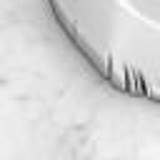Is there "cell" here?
<instances>
[{
	"mask_svg": "<svg viewBox=\"0 0 160 160\" xmlns=\"http://www.w3.org/2000/svg\"><path fill=\"white\" fill-rule=\"evenodd\" d=\"M48 10L112 90L160 102V0H45Z\"/></svg>",
	"mask_w": 160,
	"mask_h": 160,
	"instance_id": "1",
	"label": "cell"
}]
</instances>
